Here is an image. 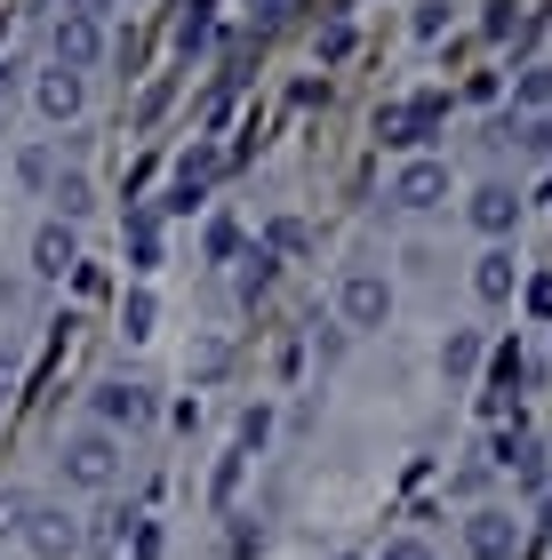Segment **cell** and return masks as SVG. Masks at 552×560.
<instances>
[{
	"label": "cell",
	"instance_id": "obj_28",
	"mask_svg": "<svg viewBox=\"0 0 552 560\" xmlns=\"http://www.w3.org/2000/svg\"><path fill=\"white\" fill-rule=\"evenodd\" d=\"M520 152H537V161L552 152V113H544V120H529V129H520Z\"/></svg>",
	"mask_w": 552,
	"mask_h": 560
},
{
	"label": "cell",
	"instance_id": "obj_10",
	"mask_svg": "<svg viewBox=\"0 0 552 560\" xmlns=\"http://www.w3.org/2000/svg\"><path fill=\"white\" fill-rule=\"evenodd\" d=\"M520 376H529V361H520V345H496V361H489V393H481V409H489V417H505V409H513Z\"/></svg>",
	"mask_w": 552,
	"mask_h": 560
},
{
	"label": "cell",
	"instance_id": "obj_19",
	"mask_svg": "<svg viewBox=\"0 0 552 560\" xmlns=\"http://www.w3.org/2000/svg\"><path fill=\"white\" fill-rule=\"evenodd\" d=\"M16 176H24L33 192H57V152H48V144H33V152L16 161Z\"/></svg>",
	"mask_w": 552,
	"mask_h": 560
},
{
	"label": "cell",
	"instance_id": "obj_17",
	"mask_svg": "<svg viewBox=\"0 0 552 560\" xmlns=\"http://www.w3.org/2000/svg\"><path fill=\"white\" fill-rule=\"evenodd\" d=\"M513 105L537 113V120L552 113V65H529V72H520V81H513Z\"/></svg>",
	"mask_w": 552,
	"mask_h": 560
},
{
	"label": "cell",
	"instance_id": "obj_20",
	"mask_svg": "<svg viewBox=\"0 0 552 560\" xmlns=\"http://www.w3.org/2000/svg\"><path fill=\"white\" fill-rule=\"evenodd\" d=\"M353 48H361V33H353V24H320V65H344V57H353Z\"/></svg>",
	"mask_w": 552,
	"mask_h": 560
},
{
	"label": "cell",
	"instance_id": "obj_32",
	"mask_svg": "<svg viewBox=\"0 0 552 560\" xmlns=\"http://www.w3.org/2000/svg\"><path fill=\"white\" fill-rule=\"evenodd\" d=\"M529 313H544V320H552V272H537V280H529Z\"/></svg>",
	"mask_w": 552,
	"mask_h": 560
},
{
	"label": "cell",
	"instance_id": "obj_14",
	"mask_svg": "<svg viewBox=\"0 0 552 560\" xmlns=\"http://www.w3.org/2000/svg\"><path fill=\"white\" fill-rule=\"evenodd\" d=\"M33 96H40V113H48V120H72L89 89H81V72H40V89H33Z\"/></svg>",
	"mask_w": 552,
	"mask_h": 560
},
{
	"label": "cell",
	"instance_id": "obj_5",
	"mask_svg": "<svg viewBox=\"0 0 552 560\" xmlns=\"http://www.w3.org/2000/svg\"><path fill=\"white\" fill-rule=\"evenodd\" d=\"M385 200H392V209H409V217L441 209V200H448V168L441 161H400V176L385 185Z\"/></svg>",
	"mask_w": 552,
	"mask_h": 560
},
{
	"label": "cell",
	"instance_id": "obj_29",
	"mask_svg": "<svg viewBox=\"0 0 552 560\" xmlns=\"http://www.w3.org/2000/svg\"><path fill=\"white\" fill-rule=\"evenodd\" d=\"M240 465H248V456H224V465H216V504H233V489H240Z\"/></svg>",
	"mask_w": 552,
	"mask_h": 560
},
{
	"label": "cell",
	"instance_id": "obj_4",
	"mask_svg": "<svg viewBox=\"0 0 552 560\" xmlns=\"http://www.w3.org/2000/svg\"><path fill=\"white\" fill-rule=\"evenodd\" d=\"M385 313H392V280L385 272H344L337 280V320L344 328H385Z\"/></svg>",
	"mask_w": 552,
	"mask_h": 560
},
{
	"label": "cell",
	"instance_id": "obj_12",
	"mask_svg": "<svg viewBox=\"0 0 552 560\" xmlns=\"http://www.w3.org/2000/svg\"><path fill=\"white\" fill-rule=\"evenodd\" d=\"M481 361H489L481 328H448V337H441V376H448V385H465V376H481Z\"/></svg>",
	"mask_w": 552,
	"mask_h": 560
},
{
	"label": "cell",
	"instance_id": "obj_26",
	"mask_svg": "<svg viewBox=\"0 0 552 560\" xmlns=\"http://www.w3.org/2000/svg\"><path fill=\"white\" fill-rule=\"evenodd\" d=\"M448 33V0H424L416 9V40H441Z\"/></svg>",
	"mask_w": 552,
	"mask_h": 560
},
{
	"label": "cell",
	"instance_id": "obj_35",
	"mask_svg": "<svg viewBox=\"0 0 552 560\" xmlns=\"http://www.w3.org/2000/svg\"><path fill=\"white\" fill-rule=\"evenodd\" d=\"M0 105H9V72H0Z\"/></svg>",
	"mask_w": 552,
	"mask_h": 560
},
{
	"label": "cell",
	"instance_id": "obj_13",
	"mask_svg": "<svg viewBox=\"0 0 552 560\" xmlns=\"http://www.w3.org/2000/svg\"><path fill=\"white\" fill-rule=\"evenodd\" d=\"M513 280H520L513 248H489V257L472 265V296H481V304H505V296H513Z\"/></svg>",
	"mask_w": 552,
	"mask_h": 560
},
{
	"label": "cell",
	"instance_id": "obj_2",
	"mask_svg": "<svg viewBox=\"0 0 552 560\" xmlns=\"http://www.w3.org/2000/svg\"><path fill=\"white\" fill-rule=\"evenodd\" d=\"M24 552L33 560H81V545H89V528L64 513V504H33V513H24Z\"/></svg>",
	"mask_w": 552,
	"mask_h": 560
},
{
	"label": "cell",
	"instance_id": "obj_25",
	"mask_svg": "<svg viewBox=\"0 0 552 560\" xmlns=\"http://www.w3.org/2000/svg\"><path fill=\"white\" fill-rule=\"evenodd\" d=\"M265 248H272V257H305V224H296V217H281V224L265 233Z\"/></svg>",
	"mask_w": 552,
	"mask_h": 560
},
{
	"label": "cell",
	"instance_id": "obj_27",
	"mask_svg": "<svg viewBox=\"0 0 552 560\" xmlns=\"http://www.w3.org/2000/svg\"><path fill=\"white\" fill-rule=\"evenodd\" d=\"M265 432H272V409H248V417H240V456L265 448Z\"/></svg>",
	"mask_w": 552,
	"mask_h": 560
},
{
	"label": "cell",
	"instance_id": "obj_34",
	"mask_svg": "<svg viewBox=\"0 0 552 560\" xmlns=\"http://www.w3.org/2000/svg\"><path fill=\"white\" fill-rule=\"evenodd\" d=\"M537 521H544V528H552V497H544V504H537Z\"/></svg>",
	"mask_w": 552,
	"mask_h": 560
},
{
	"label": "cell",
	"instance_id": "obj_11",
	"mask_svg": "<svg viewBox=\"0 0 552 560\" xmlns=\"http://www.w3.org/2000/svg\"><path fill=\"white\" fill-rule=\"evenodd\" d=\"M72 265H81V248H72V224H40V233H33V272H40V280H64Z\"/></svg>",
	"mask_w": 552,
	"mask_h": 560
},
{
	"label": "cell",
	"instance_id": "obj_1",
	"mask_svg": "<svg viewBox=\"0 0 552 560\" xmlns=\"http://www.w3.org/2000/svg\"><path fill=\"white\" fill-rule=\"evenodd\" d=\"M64 480L72 489H113L120 480V432H105V424H81V432H64Z\"/></svg>",
	"mask_w": 552,
	"mask_h": 560
},
{
	"label": "cell",
	"instance_id": "obj_31",
	"mask_svg": "<svg viewBox=\"0 0 552 560\" xmlns=\"http://www.w3.org/2000/svg\"><path fill=\"white\" fill-rule=\"evenodd\" d=\"M161 209H177V217H192V209H200V192H192V185H168V192H161Z\"/></svg>",
	"mask_w": 552,
	"mask_h": 560
},
{
	"label": "cell",
	"instance_id": "obj_30",
	"mask_svg": "<svg viewBox=\"0 0 552 560\" xmlns=\"http://www.w3.org/2000/svg\"><path fill=\"white\" fill-rule=\"evenodd\" d=\"M385 560H433V545H424V537H392Z\"/></svg>",
	"mask_w": 552,
	"mask_h": 560
},
{
	"label": "cell",
	"instance_id": "obj_21",
	"mask_svg": "<svg viewBox=\"0 0 552 560\" xmlns=\"http://www.w3.org/2000/svg\"><path fill=\"white\" fill-rule=\"evenodd\" d=\"M200 248H209V265H233V257H240V224H233V217H216Z\"/></svg>",
	"mask_w": 552,
	"mask_h": 560
},
{
	"label": "cell",
	"instance_id": "obj_7",
	"mask_svg": "<svg viewBox=\"0 0 552 560\" xmlns=\"http://www.w3.org/2000/svg\"><path fill=\"white\" fill-rule=\"evenodd\" d=\"M465 217H472V233H489L496 248H505L513 224H520V192H513V185H481V192L465 200Z\"/></svg>",
	"mask_w": 552,
	"mask_h": 560
},
{
	"label": "cell",
	"instance_id": "obj_22",
	"mask_svg": "<svg viewBox=\"0 0 552 560\" xmlns=\"http://www.w3.org/2000/svg\"><path fill=\"white\" fill-rule=\"evenodd\" d=\"M153 320H161L153 289H137V296H129V313H120V328H129V337H153Z\"/></svg>",
	"mask_w": 552,
	"mask_h": 560
},
{
	"label": "cell",
	"instance_id": "obj_24",
	"mask_svg": "<svg viewBox=\"0 0 552 560\" xmlns=\"http://www.w3.org/2000/svg\"><path fill=\"white\" fill-rule=\"evenodd\" d=\"M272 289V248H257V257H240V296H265Z\"/></svg>",
	"mask_w": 552,
	"mask_h": 560
},
{
	"label": "cell",
	"instance_id": "obj_8",
	"mask_svg": "<svg viewBox=\"0 0 552 560\" xmlns=\"http://www.w3.org/2000/svg\"><path fill=\"white\" fill-rule=\"evenodd\" d=\"M96 57H105V24L96 16H57V72H89Z\"/></svg>",
	"mask_w": 552,
	"mask_h": 560
},
{
	"label": "cell",
	"instance_id": "obj_23",
	"mask_svg": "<svg viewBox=\"0 0 552 560\" xmlns=\"http://www.w3.org/2000/svg\"><path fill=\"white\" fill-rule=\"evenodd\" d=\"M520 24H529V16H520V9H513V0H489V16H481V33H489V40H513V33H520Z\"/></svg>",
	"mask_w": 552,
	"mask_h": 560
},
{
	"label": "cell",
	"instance_id": "obj_9",
	"mask_svg": "<svg viewBox=\"0 0 552 560\" xmlns=\"http://www.w3.org/2000/svg\"><path fill=\"white\" fill-rule=\"evenodd\" d=\"M89 409H96L105 432H137V424H153V393H144V385H96Z\"/></svg>",
	"mask_w": 552,
	"mask_h": 560
},
{
	"label": "cell",
	"instance_id": "obj_16",
	"mask_svg": "<svg viewBox=\"0 0 552 560\" xmlns=\"http://www.w3.org/2000/svg\"><path fill=\"white\" fill-rule=\"evenodd\" d=\"M216 168H224V152H216L209 137H200V144L185 152V161H177V185H192V192H209V185H216Z\"/></svg>",
	"mask_w": 552,
	"mask_h": 560
},
{
	"label": "cell",
	"instance_id": "obj_6",
	"mask_svg": "<svg viewBox=\"0 0 552 560\" xmlns=\"http://www.w3.org/2000/svg\"><path fill=\"white\" fill-rule=\"evenodd\" d=\"M465 552H472V560H513V552H520V521L496 513V504H481V513L465 521Z\"/></svg>",
	"mask_w": 552,
	"mask_h": 560
},
{
	"label": "cell",
	"instance_id": "obj_3",
	"mask_svg": "<svg viewBox=\"0 0 552 560\" xmlns=\"http://www.w3.org/2000/svg\"><path fill=\"white\" fill-rule=\"evenodd\" d=\"M441 113H448V96H409V105H385V113H376V137H385L392 152H416V161H424Z\"/></svg>",
	"mask_w": 552,
	"mask_h": 560
},
{
	"label": "cell",
	"instance_id": "obj_18",
	"mask_svg": "<svg viewBox=\"0 0 552 560\" xmlns=\"http://www.w3.org/2000/svg\"><path fill=\"white\" fill-rule=\"evenodd\" d=\"M48 200H57V224H81V217L96 209V192H89V176H57V192H48Z\"/></svg>",
	"mask_w": 552,
	"mask_h": 560
},
{
	"label": "cell",
	"instance_id": "obj_15",
	"mask_svg": "<svg viewBox=\"0 0 552 560\" xmlns=\"http://www.w3.org/2000/svg\"><path fill=\"white\" fill-rule=\"evenodd\" d=\"M209 40H216V0H185V16H177V48H185V57H200Z\"/></svg>",
	"mask_w": 552,
	"mask_h": 560
},
{
	"label": "cell",
	"instance_id": "obj_33",
	"mask_svg": "<svg viewBox=\"0 0 552 560\" xmlns=\"http://www.w3.org/2000/svg\"><path fill=\"white\" fill-rule=\"evenodd\" d=\"M248 16H257V24H281V16H289V0H248Z\"/></svg>",
	"mask_w": 552,
	"mask_h": 560
}]
</instances>
